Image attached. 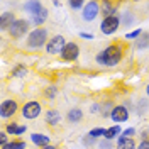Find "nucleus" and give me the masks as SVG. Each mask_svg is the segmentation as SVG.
<instances>
[{"label":"nucleus","instance_id":"obj_1","mask_svg":"<svg viewBox=\"0 0 149 149\" xmlns=\"http://www.w3.org/2000/svg\"><path fill=\"white\" fill-rule=\"evenodd\" d=\"M122 56H124V49L119 44H110L107 46L103 51H100L97 54V63L102 66H115L117 63H120Z\"/></svg>","mask_w":149,"mask_h":149},{"label":"nucleus","instance_id":"obj_2","mask_svg":"<svg viewBox=\"0 0 149 149\" xmlns=\"http://www.w3.org/2000/svg\"><path fill=\"white\" fill-rule=\"evenodd\" d=\"M49 37H47V31L44 27H36L34 31H31L27 36V47L31 49H39V47L46 46Z\"/></svg>","mask_w":149,"mask_h":149},{"label":"nucleus","instance_id":"obj_3","mask_svg":"<svg viewBox=\"0 0 149 149\" xmlns=\"http://www.w3.org/2000/svg\"><path fill=\"white\" fill-rule=\"evenodd\" d=\"M100 7H102V5H100L98 2H95V0L86 2L83 10H81V17H83V20H86V22L95 20V19L98 17V14H102V9H100Z\"/></svg>","mask_w":149,"mask_h":149},{"label":"nucleus","instance_id":"obj_4","mask_svg":"<svg viewBox=\"0 0 149 149\" xmlns=\"http://www.w3.org/2000/svg\"><path fill=\"white\" fill-rule=\"evenodd\" d=\"M42 110V105L36 100H31V102H26L22 105V115H24V119H29V120H32V119H37L39 117V113Z\"/></svg>","mask_w":149,"mask_h":149},{"label":"nucleus","instance_id":"obj_5","mask_svg":"<svg viewBox=\"0 0 149 149\" xmlns=\"http://www.w3.org/2000/svg\"><path fill=\"white\" fill-rule=\"evenodd\" d=\"M66 46V41L63 36H53L46 44V53L47 54H61Z\"/></svg>","mask_w":149,"mask_h":149},{"label":"nucleus","instance_id":"obj_6","mask_svg":"<svg viewBox=\"0 0 149 149\" xmlns=\"http://www.w3.org/2000/svg\"><path fill=\"white\" fill-rule=\"evenodd\" d=\"M29 32V22L24 20V19H15V22L9 27V34L14 39H19V37L26 36Z\"/></svg>","mask_w":149,"mask_h":149},{"label":"nucleus","instance_id":"obj_7","mask_svg":"<svg viewBox=\"0 0 149 149\" xmlns=\"http://www.w3.org/2000/svg\"><path fill=\"white\" fill-rule=\"evenodd\" d=\"M17 110H19V103L14 98H7V100H3L2 105H0V115H2V119L14 117L17 113Z\"/></svg>","mask_w":149,"mask_h":149},{"label":"nucleus","instance_id":"obj_8","mask_svg":"<svg viewBox=\"0 0 149 149\" xmlns=\"http://www.w3.org/2000/svg\"><path fill=\"white\" fill-rule=\"evenodd\" d=\"M119 26H120V19L117 17V15L105 17L102 20V24H100V31H102L105 36H110V34H113L119 29Z\"/></svg>","mask_w":149,"mask_h":149},{"label":"nucleus","instance_id":"obj_9","mask_svg":"<svg viewBox=\"0 0 149 149\" xmlns=\"http://www.w3.org/2000/svg\"><path fill=\"white\" fill-rule=\"evenodd\" d=\"M110 119L115 122V125H117V124H122V122H127L129 120V110H127V107H124V105H115L113 110H112V113H110Z\"/></svg>","mask_w":149,"mask_h":149},{"label":"nucleus","instance_id":"obj_10","mask_svg":"<svg viewBox=\"0 0 149 149\" xmlns=\"http://www.w3.org/2000/svg\"><path fill=\"white\" fill-rule=\"evenodd\" d=\"M78 56H80V47H78V44H74V42H66L65 49H63V53H61V58H63L65 61H76Z\"/></svg>","mask_w":149,"mask_h":149},{"label":"nucleus","instance_id":"obj_11","mask_svg":"<svg viewBox=\"0 0 149 149\" xmlns=\"http://www.w3.org/2000/svg\"><path fill=\"white\" fill-rule=\"evenodd\" d=\"M31 141L39 146V148H47V146H51V139L44 136V134H39V132H34V134H31Z\"/></svg>","mask_w":149,"mask_h":149},{"label":"nucleus","instance_id":"obj_12","mask_svg":"<svg viewBox=\"0 0 149 149\" xmlns=\"http://www.w3.org/2000/svg\"><path fill=\"white\" fill-rule=\"evenodd\" d=\"M24 9H26V12H29V14H31V17H32V15L39 14L41 10H44V7H42V3H41V2H37V0H29V2L24 3Z\"/></svg>","mask_w":149,"mask_h":149},{"label":"nucleus","instance_id":"obj_13","mask_svg":"<svg viewBox=\"0 0 149 149\" xmlns=\"http://www.w3.org/2000/svg\"><path fill=\"white\" fill-rule=\"evenodd\" d=\"M15 22V17L12 12H3L2 17H0V29L2 31H9V27Z\"/></svg>","mask_w":149,"mask_h":149},{"label":"nucleus","instance_id":"obj_14","mask_svg":"<svg viewBox=\"0 0 149 149\" xmlns=\"http://www.w3.org/2000/svg\"><path fill=\"white\" fill-rule=\"evenodd\" d=\"M26 130H27L26 125H19L15 122H10V124H7V127H5V132L10 134V136H22Z\"/></svg>","mask_w":149,"mask_h":149},{"label":"nucleus","instance_id":"obj_15","mask_svg":"<svg viewBox=\"0 0 149 149\" xmlns=\"http://www.w3.org/2000/svg\"><path fill=\"white\" fill-rule=\"evenodd\" d=\"M117 149H137V144L132 137H124L120 136L117 141Z\"/></svg>","mask_w":149,"mask_h":149},{"label":"nucleus","instance_id":"obj_16","mask_svg":"<svg viewBox=\"0 0 149 149\" xmlns=\"http://www.w3.org/2000/svg\"><path fill=\"white\" fill-rule=\"evenodd\" d=\"M66 119H68L70 124H76V122H80L83 119V112H81V109H78V107H73L71 110L66 113Z\"/></svg>","mask_w":149,"mask_h":149},{"label":"nucleus","instance_id":"obj_17","mask_svg":"<svg viewBox=\"0 0 149 149\" xmlns=\"http://www.w3.org/2000/svg\"><path fill=\"white\" fill-rule=\"evenodd\" d=\"M46 122L49 124V125H58L59 122H61V113L56 110V109H51V110L46 112Z\"/></svg>","mask_w":149,"mask_h":149},{"label":"nucleus","instance_id":"obj_18","mask_svg":"<svg viewBox=\"0 0 149 149\" xmlns=\"http://www.w3.org/2000/svg\"><path fill=\"white\" fill-rule=\"evenodd\" d=\"M102 14H103V19L105 17H112V15H115V12H117V5L115 3H112V2H103L102 3Z\"/></svg>","mask_w":149,"mask_h":149},{"label":"nucleus","instance_id":"obj_19","mask_svg":"<svg viewBox=\"0 0 149 149\" xmlns=\"http://www.w3.org/2000/svg\"><path fill=\"white\" fill-rule=\"evenodd\" d=\"M119 134H122V130L119 125H112L109 129H105V134H103V139L105 141H112L113 137H117Z\"/></svg>","mask_w":149,"mask_h":149},{"label":"nucleus","instance_id":"obj_20","mask_svg":"<svg viewBox=\"0 0 149 149\" xmlns=\"http://www.w3.org/2000/svg\"><path fill=\"white\" fill-rule=\"evenodd\" d=\"M46 19H47V10H41L39 14H36V15H32L31 17V20H32V24L34 26H42L44 22H46Z\"/></svg>","mask_w":149,"mask_h":149},{"label":"nucleus","instance_id":"obj_21","mask_svg":"<svg viewBox=\"0 0 149 149\" xmlns=\"http://www.w3.org/2000/svg\"><path fill=\"white\" fill-rule=\"evenodd\" d=\"M27 146H26V142L22 139H14V141H10L9 144H5L2 149H26Z\"/></svg>","mask_w":149,"mask_h":149},{"label":"nucleus","instance_id":"obj_22","mask_svg":"<svg viewBox=\"0 0 149 149\" xmlns=\"http://www.w3.org/2000/svg\"><path fill=\"white\" fill-rule=\"evenodd\" d=\"M134 46L137 47V49H146L149 46V36H142L141 39H137Z\"/></svg>","mask_w":149,"mask_h":149},{"label":"nucleus","instance_id":"obj_23","mask_svg":"<svg viewBox=\"0 0 149 149\" xmlns=\"http://www.w3.org/2000/svg\"><path fill=\"white\" fill-rule=\"evenodd\" d=\"M27 74V70H26V66L24 65H19L14 71H12V76H17V78H22V76H26Z\"/></svg>","mask_w":149,"mask_h":149},{"label":"nucleus","instance_id":"obj_24","mask_svg":"<svg viewBox=\"0 0 149 149\" xmlns=\"http://www.w3.org/2000/svg\"><path fill=\"white\" fill-rule=\"evenodd\" d=\"M103 134H105V129H102V127H95V129H92L90 132H88V137L97 139V137H100V136H103Z\"/></svg>","mask_w":149,"mask_h":149},{"label":"nucleus","instance_id":"obj_25","mask_svg":"<svg viewBox=\"0 0 149 149\" xmlns=\"http://www.w3.org/2000/svg\"><path fill=\"white\" fill-rule=\"evenodd\" d=\"M68 5L71 7V9H74V10H83V7H85V3L81 2V0H71V2H68Z\"/></svg>","mask_w":149,"mask_h":149},{"label":"nucleus","instance_id":"obj_26","mask_svg":"<svg viewBox=\"0 0 149 149\" xmlns=\"http://www.w3.org/2000/svg\"><path fill=\"white\" fill-rule=\"evenodd\" d=\"M56 92H58V88H56V86H47V88H46V97H47V98H54Z\"/></svg>","mask_w":149,"mask_h":149},{"label":"nucleus","instance_id":"obj_27","mask_svg":"<svg viewBox=\"0 0 149 149\" xmlns=\"http://www.w3.org/2000/svg\"><path fill=\"white\" fill-rule=\"evenodd\" d=\"M141 34H142V31H141V29H136V31H132L129 34H125V37H127V39H137Z\"/></svg>","mask_w":149,"mask_h":149},{"label":"nucleus","instance_id":"obj_28","mask_svg":"<svg viewBox=\"0 0 149 149\" xmlns=\"http://www.w3.org/2000/svg\"><path fill=\"white\" fill-rule=\"evenodd\" d=\"M122 136H124V137H134V136H136V129H134V127H129V129L122 130Z\"/></svg>","mask_w":149,"mask_h":149},{"label":"nucleus","instance_id":"obj_29","mask_svg":"<svg viewBox=\"0 0 149 149\" xmlns=\"http://www.w3.org/2000/svg\"><path fill=\"white\" fill-rule=\"evenodd\" d=\"M10 141L7 139V132H2V134H0V144H2V148H3V146H5V144H9Z\"/></svg>","mask_w":149,"mask_h":149},{"label":"nucleus","instance_id":"obj_30","mask_svg":"<svg viewBox=\"0 0 149 149\" xmlns=\"http://www.w3.org/2000/svg\"><path fill=\"white\" fill-rule=\"evenodd\" d=\"M90 112H92V113H98V112H102V107H100L98 103H93L92 107H90Z\"/></svg>","mask_w":149,"mask_h":149},{"label":"nucleus","instance_id":"obj_31","mask_svg":"<svg viewBox=\"0 0 149 149\" xmlns=\"http://www.w3.org/2000/svg\"><path fill=\"white\" fill-rule=\"evenodd\" d=\"M137 149H149V139L141 141L139 144H137Z\"/></svg>","mask_w":149,"mask_h":149},{"label":"nucleus","instance_id":"obj_32","mask_svg":"<svg viewBox=\"0 0 149 149\" xmlns=\"http://www.w3.org/2000/svg\"><path fill=\"white\" fill-rule=\"evenodd\" d=\"M100 149H112L110 141H102V142H100Z\"/></svg>","mask_w":149,"mask_h":149},{"label":"nucleus","instance_id":"obj_33","mask_svg":"<svg viewBox=\"0 0 149 149\" xmlns=\"http://www.w3.org/2000/svg\"><path fill=\"white\" fill-rule=\"evenodd\" d=\"M80 37H83V39H93V36L88 34V32H80Z\"/></svg>","mask_w":149,"mask_h":149},{"label":"nucleus","instance_id":"obj_34","mask_svg":"<svg viewBox=\"0 0 149 149\" xmlns=\"http://www.w3.org/2000/svg\"><path fill=\"white\" fill-rule=\"evenodd\" d=\"M146 93H148V97H149V83H148V86H146Z\"/></svg>","mask_w":149,"mask_h":149},{"label":"nucleus","instance_id":"obj_35","mask_svg":"<svg viewBox=\"0 0 149 149\" xmlns=\"http://www.w3.org/2000/svg\"><path fill=\"white\" fill-rule=\"evenodd\" d=\"M44 149H56L54 146H47V148H44Z\"/></svg>","mask_w":149,"mask_h":149}]
</instances>
